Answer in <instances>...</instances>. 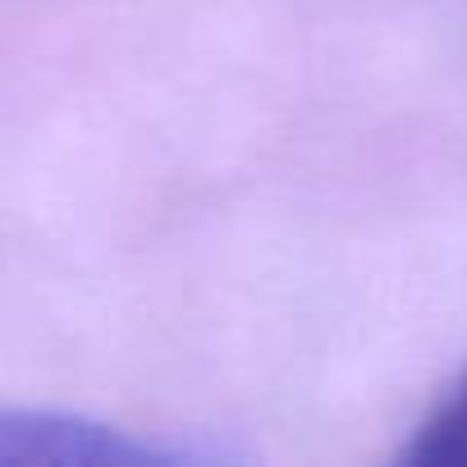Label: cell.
<instances>
[{
    "mask_svg": "<svg viewBox=\"0 0 467 467\" xmlns=\"http://www.w3.org/2000/svg\"><path fill=\"white\" fill-rule=\"evenodd\" d=\"M188 449L133 440L129 431L97 426L83 417H60V412H0V462H110V467H133V462H188Z\"/></svg>",
    "mask_w": 467,
    "mask_h": 467,
    "instance_id": "6da1fadb",
    "label": "cell"
},
{
    "mask_svg": "<svg viewBox=\"0 0 467 467\" xmlns=\"http://www.w3.org/2000/svg\"><path fill=\"white\" fill-rule=\"evenodd\" d=\"M408 467H467V376L449 399L417 426L412 444L399 453Z\"/></svg>",
    "mask_w": 467,
    "mask_h": 467,
    "instance_id": "7a4b0ae2",
    "label": "cell"
}]
</instances>
